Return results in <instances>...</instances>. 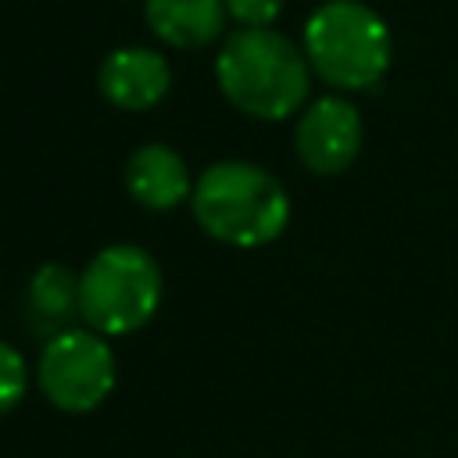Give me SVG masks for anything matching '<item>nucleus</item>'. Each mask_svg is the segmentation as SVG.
<instances>
[{
  "label": "nucleus",
  "mask_w": 458,
  "mask_h": 458,
  "mask_svg": "<svg viewBox=\"0 0 458 458\" xmlns=\"http://www.w3.org/2000/svg\"><path fill=\"white\" fill-rule=\"evenodd\" d=\"M79 315V276L68 265H39L25 290V318L36 336H57L72 329V318Z\"/></svg>",
  "instance_id": "obj_10"
},
{
  "label": "nucleus",
  "mask_w": 458,
  "mask_h": 458,
  "mask_svg": "<svg viewBox=\"0 0 458 458\" xmlns=\"http://www.w3.org/2000/svg\"><path fill=\"white\" fill-rule=\"evenodd\" d=\"M125 190L150 211H172L193 193V179L175 147L143 143L125 161Z\"/></svg>",
  "instance_id": "obj_8"
},
{
  "label": "nucleus",
  "mask_w": 458,
  "mask_h": 458,
  "mask_svg": "<svg viewBox=\"0 0 458 458\" xmlns=\"http://www.w3.org/2000/svg\"><path fill=\"white\" fill-rule=\"evenodd\" d=\"M143 21L154 39L175 50H204L225 32L222 0H143Z\"/></svg>",
  "instance_id": "obj_9"
},
{
  "label": "nucleus",
  "mask_w": 458,
  "mask_h": 458,
  "mask_svg": "<svg viewBox=\"0 0 458 458\" xmlns=\"http://www.w3.org/2000/svg\"><path fill=\"white\" fill-rule=\"evenodd\" d=\"M222 4L240 29H272L286 7V0H222Z\"/></svg>",
  "instance_id": "obj_12"
},
{
  "label": "nucleus",
  "mask_w": 458,
  "mask_h": 458,
  "mask_svg": "<svg viewBox=\"0 0 458 458\" xmlns=\"http://www.w3.org/2000/svg\"><path fill=\"white\" fill-rule=\"evenodd\" d=\"M215 82L236 111L258 122H283L308 100L311 68L290 36L276 29H236L215 54Z\"/></svg>",
  "instance_id": "obj_1"
},
{
  "label": "nucleus",
  "mask_w": 458,
  "mask_h": 458,
  "mask_svg": "<svg viewBox=\"0 0 458 458\" xmlns=\"http://www.w3.org/2000/svg\"><path fill=\"white\" fill-rule=\"evenodd\" d=\"M197 225L229 247H265L290 225L283 182L254 161L208 165L190 193Z\"/></svg>",
  "instance_id": "obj_2"
},
{
  "label": "nucleus",
  "mask_w": 458,
  "mask_h": 458,
  "mask_svg": "<svg viewBox=\"0 0 458 458\" xmlns=\"http://www.w3.org/2000/svg\"><path fill=\"white\" fill-rule=\"evenodd\" d=\"M25 390H29L25 358L7 340H0V415H7L11 408H18V401L25 397Z\"/></svg>",
  "instance_id": "obj_11"
},
{
  "label": "nucleus",
  "mask_w": 458,
  "mask_h": 458,
  "mask_svg": "<svg viewBox=\"0 0 458 458\" xmlns=\"http://www.w3.org/2000/svg\"><path fill=\"white\" fill-rule=\"evenodd\" d=\"M308 68L333 89H372L390 68L394 36L383 14L361 0H322L301 32Z\"/></svg>",
  "instance_id": "obj_3"
},
{
  "label": "nucleus",
  "mask_w": 458,
  "mask_h": 458,
  "mask_svg": "<svg viewBox=\"0 0 458 458\" xmlns=\"http://www.w3.org/2000/svg\"><path fill=\"white\" fill-rule=\"evenodd\" d=\"M161 268L136 243H111L79 272V318L100 336L143 329L161 304Z\"/></svg>",
  "instance_id": "obj_4"
},
{
  "label": "nucleus",
  "mask_w": 458,
  "mask_h": 458,
  "mask_svg": "<svg viewBox=\"0 0 458 458\" xmlns=\"http://www.w3.org/2000/svg\"><path fill=\"white\" fill-rule=\"evenodd\" d=\"M361 111L347 97H318L311 100L293 129V147L297 157L315 172V175H336L354 165L361 150Z\"/></svg>",
  "instance_id": "obj_6"
},
{
  "label": "nucleus",
  "mask_w": 458,
  "mask_h": 458,
  "mask_svg": "<svg viewBox=\"0 0 458 458\" xmlns=\"http://www.w3.org/2000/svg\"><path fill=\"white\" fill-rule=\"evenodd\" d=\"M118 379V358L111 351V344L97 333V329H64L57 336H50L39 351V365H36V383L43 390V397L72 415L93 411L100 408Z\"/></svg>",
  "instance_id": "obj_5"
},
{
  "label": "nucleus",
  "mask_w": 458,
  "mask_h": 458,
  "mask_svg": "<svg viewBox=\"0 0 458 458\" xmlns=\"http://www.w3.org/2000/svg\"><path fill=\"white\" fill-rule=\"evenodd\" d=\"M97 86L107 104L122 111H150L172 89V68L154 47H114L97 72Z\"/></svg>",
  "instance_id": "obj_7"
}]
</instances>
